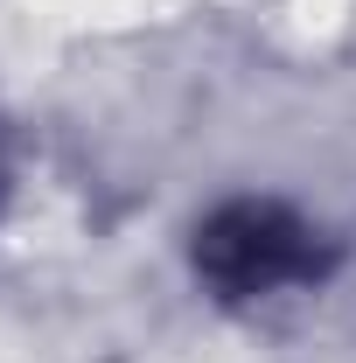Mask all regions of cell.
Wrapping results in <instances>:
<instances>
[{
  "label": "cell",
  "mask_w": 356,
  "mask_h": 363,
  "mask_svg": "<svg viewBox=\"0 0 356 363\" xmlns=\"http://www.w3.org/2000/svg\"><path fill=\"white\" fill-rule=\"evenodd\" d=\"M7 196H14V147H7V126H0V217H7Z\"/></svg>",
  "instance_id": "obj_2"
},
{
  "label": "cell",
  "mask_w": 356,
  "mask_h": 363,
  "mask_svg": "<svg viewBox=\"0 0 356 363\" xmlns=\"http://www.w3.org/2000/svg\"><path fill=\"white\" fill-rule=\"evenodd\" d=\"M343 266V238L321 230L287 196H223L189 230V272L217 308H266L314 294Z\"/></svg>",
  "instance_id": "obj_1"
}]
</instances>
